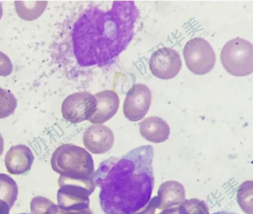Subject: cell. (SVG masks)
Listing matches in <instances>:
<instances>
[{
	"mask_svg": "<svg viewBox=\"0 0 253 214\" xmlns=\"http://www.w3.org/2000/svg\"><path fill=\"white\" fill-rule=\"evenodd\" d=\"M139 132L142 137L153 143H161L167 141L169 136L168 124L158 116L145 118L140 123Z\"/></svg>",
	"mask_w": 253,
	"mask_h": 214,
	"instance_id": "obj_12",
	"label": "cell"
},
{
	"mask_svg": "<svg viewBox=\"0 0 253 214\" xmlns=\"http://www.w3.org/2000/svg\"><path fill=\"white\" fill-rule=\"evenodd\" d=\"M83 142L84 146L91 153L104 154L109 151L113 145L114 134L106 125L93 124L84 133Z\"/></svg>",
	"mask_w": 253,
	"mask_h": 214,
	"instance_id": "obj_9",
	"label": "cell"
},
{
	"mask_svg": "<svg viewBox=\"0 0 253 214\" xmlns=\"http://www.w3.org/2000/svg\"><path fill=\"white\" fill-rule=\"evenodd\" d=\"M15 5L18 15L27 21L38 18L43 12L46 2L41 1H15Z\"/></svg>",
	"mask_w": 253,
	"mask_h": 214,
	"instance_id": "obj_13",
	"label": "cell"
},
{
	"mask_svg": "<svg viewBox=\"0 0 253 214\" xmlns=\"http://www.w3.org/2000/svg\"><path fill=\"white\" fill-rule=\"evenodd\" d=\"M44 214H93L90 208L85 210H66L53 202L47 208Z\"/></svg>",
	"mask_w": 253,
	"mask_h": 214,
	"instance_id": "obj_17",
	"label": "cell"
},
{
	"mask_svg": "<svg viewBox=\"0 0 253 214\" xmlns=\"http://www.w3.org/2000/svg\"><path fill=\"white\" fill-rule=\"evenodd\" d=\"M3 15V9L1 3L0 2V20L1 19Z\"/></svg>",
	"mask_w": 253,
	"mask_h": 214,
	"instance_id": "obj_21",
	"label": "cell"
},
{
	"mask_svg": "<svg viewBox=\"0 0 253 214\" xmlns=\"http://www.w3.org/2000/svg\"><path fill=\"white\" fill-rule=\"evenodd\" d=\"M152 95L150 89L142 83L132 86L126 94L123 112L129 121L136 122L144 117L150 108Z\"/></svg>",
	"mask_w": 253,
	"mask_h": 214,
	"instance_id": "obj_8",
	"label": "cell"
},
{
	"mask_svg": "<svg viewBox=\"0 0 253 214\" xmlns=\"http://www.w3.org/2000/svg\"><path fill=\"white\" fill-rule=\"evenodd\" d=\"M4 148V141L0 133V156L2 154Z\"/></svg>",
	"mask_w": 253,
	"mask_h": 214,
	"instance_id": "obj_20",
	"label": "cell"
},
{
	"mask_svg": "<svg viewBox=\"0 0 253 214\" xmlns=\"http://www.w3.org/2000/svg\"><path fill=\"white\" fill-rule=\"evenodd\" d=\"M52 170L60 175L73 178L93 177L94 166L91 154L84 148L64 143L53 153L50 159Z\"/></svg>",
	"mask_w": 253,
	"mask_h": 214,
	"instance_id": "obj_2",
	"label": "cell"
},
{
	"mask_svg": "<svg viewBox=\"0 0 253 214\" xmlns=\"http://www.w3.org/2000/svg\"><path fill=\"white\" fill-rule=\"evenodd\" d=\"M57 193V205L66 210L89 208V196L96 184L93 177L78 178L60 175Z\"/></svg>",
	"mask_w": 253,
	"mask_h": 214,
	"instance_id": "obj_3",
	"label": "cell"
},
{
	"mask_svg": "<svg viewBox=\"0 0 253 214\" xmlns=\"http://www.w3.org/2000/svg\"><path fill=\"white\" fill-rule=\"evenodd\" d=\"M53 202L44 197H35L31 201V212L32 214H44L47 208Z\"/></svg>",
	"mask_w": 253,
	"mask_h": 214,
	"instance_id": "obj_16",
	"label": "cell"
},
{
	"mask_svg": "<svg viewBox=\"0 0 253 214\" xmlns=\"http://www.w3.org/2000/svg\"><path fill=\"white\" fill-rule=\"evenodd\" d=\"M34 156L27 145L19 144L12 146L6 153L4 163L7 172L14 175H23L31 169Z\"/></svg>",
	"mask_w": 253,
	"mask_h": 214,
	"instance_id": "obj_10",
	"label": "cell"
},
{
	"mask_svg": "<svg viewBox=\"0 0 253 214\" xmlns=\"http://www.w3.org/2000/svg\"><path fill=\"white\" fill-rule=\"evenodd\" d=\"M18 186L15 181L5 174H0V199L11 209L17 199Z\"/></svg>",
	"mask_w": 253,
	"mask_h": 214,
	"instance_id": "obj_14",
	"label": "cell"
},
{
	"mask_svg": "<svg viewBox=\"0 0 253 214\" xmlns=\"http://www.w3.org/2000/svg\"><path fill=\"white\" fill-rule=\"evenodd\" d=\"M96 110L88 120L94 124H103L117 113L120 104L118 94L113 90H106L96 93Z\"/></svg>",
	"mask_w": 253,
	"mask_h": 214,
	"instance_id": "obj_11",
	"label": "cell"
},
{
	"mask_svg": "<svg viewBox=\"0 0 253 214\" xmlns=\"http://www.w3.org/2000/svg\"><path fill=\"white\" fill-rule=\"evenodd\" d=\"M183 57L188 69L199 75L210 72L215 63V55L210 44L205 39L197 37L185 44Z\"/></svg>",
	"mask_w": 253,
	"mask_h": 214,
	"instance_id": "obj_5",
	"label": "cell"
},
{
	"mask_svg": "<svg viewBox=\"0 0 253 214\" xmlns=\"http://www.w3.org/2000/svg\"><path fill=\"white\" fill-rule=\"evenodd\" d=\"M221 62L231 74L244 76L253 71V46L247 40L240 37L227 42L220 53Z\"/></svg>",
	"mask_w": 253,
	"mask_h": 214,
	"instance_id": "obj_4",
	"label": "cell"
},
{
	"mask_svg": "<svg viewBox=\"0 0 253 214\" xmlns=\"http://www.w3.org/2000/svg\"><path fill=\"white\" fill-rule=\"evenodd\" d=\"M182 67V61L178 52L171 48L164 47L154 51L149 61V68L155 76L162 79H169L175 76Z\"/></svg>",
	"mask_w": 253,
	"mask_h": 214,
	"instance_id": "obj_7",
	"label": "cell"
},
{
	"mask_svg": "<svg viewBox=\"0 0 253 214\" xmlns=\"http://www.w3.org/2000/svg\"><path fill=\"white\" fill-rule=\"evenodd\" d=\"M17 107V100L9 90L0 87V119L13 114Z\"/></svg>",
	"mask_w": 253,
	"mask_h": 214,
	"instance_id": "obj_15",
	"label": "cell"
},
{
	"mask_svg": "<svg viewBox=\"0 0 253 214\" xmlns=\"http://www.w3.org/2000/svg\"><path fill=\"white\" fill-rule=\"evenodd\" d=\"M13 66L9 58L0 51V76H6L12 71Z\"/></svg>",
	"mask_w": 253,
	"mask_h": 214,
	"instance_id": "obj_18",
	"label": "cell"
},
{
	"mask_svg": "<svg viewBox=\"0 0 253 214\" xmlns=\"http://www.w3.org/2000/svg\"><path fill=\"white\" fill-rule=\"evenodd\" d=\"M139 16L133 1H114L104 10H85L72 32L74 54L83 67L104 66L122 52L131 41Z\"/></svg>",
	"mask_w": 253,
	"mask_h": 214,
	"instance_id": "obj_1",
	"label": "cell"
},
{
	"mask_svg": "<svg viewBox=\"0 0 253 214\" xmlns=\"http://www.w3.org/2000/svg\"><path fill=\"white\" fill-rule=\"evenodd\" d=\"M10 209L8 205L0 199V214H9Z\"/></svg>",
	"mask_w": 253,
	"mask_h": 214,
	"instance_id": "obj_19",
	"label": "cell"
},
{
	"mask_svg": "<svg viewBox=\"0 0 253 214\" xmlns=\"http://www.w3.org/2000/svg\"><path fill=\"white\" fill-rule=\"evenodd\" d=\"M96 100L88 92L68 95L63 101L61 113L63 118L74 124L89 120L95 112Z\"/></svg>",
	"mask_w": 253,
	"mask_h": 214,
	"instance_id": "obj_6",
	"label": "cell"
}]
</instances>
